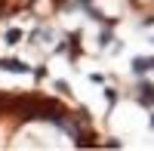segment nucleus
Returning a JSON list of instances; mask_svg holds the SVG:
<instances>
[{
	"mask_svg": "<svg viewBox=\"0 0 154 151\" xmlns=\"http://www.w3.org/2000/svg\"><path fill=\"white\" fill-rule=\"evenodd\" d=\"M136 99H139V105H145V108H151L154 105V83H139V93H136Z\"/></svg>",
	"mask_w": 154,
	"mask_h": 151,
	"instance_id": "f257e3e1",
	"label": "nucleus"
},
{
	"mask_svg": "<svg viewBox=\"0 0 154 151\" xmlns=\"http://www.w3.org/2000/svg\"><path fill=\"white\" fill-rule=\"evenodd\" d=\"M0 68L3 71H16V74H31V65H25L19 59H0Z\"/></svg>",
	"mask_w": 154,
	"mask_h": 151,
	"instance_id": "f03ea898",
	"label": "nucleus"
},
{
	"mask_svg": "<svg viewBox=\"0 0 154 151\" xmlns=\"http://www.w3.org/2000/svg\"><path fill=\"white\" fill-rule=\"evenodd\" d=\"M148 68H151V56H136L133 59V71L136 74H145Z\"/></svg>",
	"mask_w": 154,
	"mask_h": 151,
	"instance_id": "7ed1b4c3",
	"label": "nucleus"
},
{
	"mask_svg": "<svg viewBox=\"0 0 154 151\" xmlns=\"http://www.w3.org/2000/svg\"><path fill=\"white\" fill-rule=\"evenodd\" d=\"M77 145H80V148H93V145H99V136H93V133H80Z\"/></svg>",
	"mask_w": 154,
	"mask_h": 151,
	"instance_id": "20e7f679",
	"label": "nucleus"
},
{
	"mask_svg": "<svg viewBox=\"0 0 154 151\" xmlns=\"http://www.w3.org/2000/svg\"><path fill=\"white\" fill-rule=\"evenodd\" d=\"M19 40H22V31L19 28H9L6 31V43H19Z\"/></svg>",
	"mask_w": 154,
	"mask_h": 151,
	"instance_id": "39448f33",
	"label": "nucleus"
},
{
	"mask_svg": "<svg viewBox=\"0 0 154 151\" xmlns=\"http://www.w3.org/2000/svg\"><path fill=\"white\" fill-rule=\"evenodd\" d=\"M99 43H102V46H108V43H111V31H102V37H99Z\"/></svg>",
	"mask_w": 154,
	"mask_h": 151,
	"instance_id": "423d86ee",
	"label": "nucleus"
},
{
	"mask_svg": "<svg viewBox=\"0 0 154 151\" xmlns=\"http://www.w3.org/2000/svg\"><path fill=\"white\" fill-rule=\"evenodd\" d=\"M151 130H154V114H151Z\"/></svg>",
	"mask_w": 154,
	"mask_h": 151,
	"instance_id": "0eeeda50",
	"label": "nucleus"
},
{
	"mask_svg": "<svg viewBox=\"0 0 154 151\" xmlns=\"http://www.w3.org/2000/svg\"><path fill=\"white\" fill-rule=\"evenodd\" d=\"M0 16H3V3H0Z\"/></svg>",
	"mask_w": 154,
	"mask_h": 151,
	"instance_id": "6e6552de",
	"label": "nucleus"
},
{
	"mask_svg": "<svg viewBox=\"0 0 154 151\" xmlns=\"http://www.w3.org/2000/svg\"><path fill=\"white\" fill-rule=\"evenodd\" d=\"M151 68H154V56H151Z\"/></svg>",
	"mask_w": 154,
	"mask_h": 151,
	"instance_id": "1a4fd4ad",
	"label": "nucleus"
},
{
	"mask_svg": "<svg viewBox=\"0 0 154 151\" xmlns=\"http://www.w3.org/2000/svg\"><path fill=\"white\" fill-rule=\"evenodd\" d=\"M0 3H6V0H0Z\"/></svg>",
	"mask_w": 154,
	"mask_h": 151,
	"instance_id": "9d476101",
	"label": "nucleus"
},
{
	"mask_svg": "<svg viewBox=\"0 0 154 151\" xmlns=\"http://www.w3.org/2000/svg\"><path fill=\"white\" fill-rule=\"evenodd\" d=\"M28 3H34V0H28Z\"/></svg>",
	"mask_w": 154,
	"mask_h": 151,
	"instance_id": "9b49d317",
	"label": "nucleus"
}]
</instances>
